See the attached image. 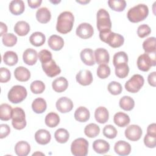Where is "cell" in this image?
Masks as SVG:
<instances>
[{"label": "cell", "instance_id": "cell-49", "mask_svg": "<svg viewBox=\"0 0 156 156\" xmlns=\"http://www.w3.org/2000/svg\"><path fill=\"white\" fill-rule=\"evenodd\" d=\"M144 143L149 148H154L156 146V135L147 133L144 138Z\"/></svg>", "mask_w": 156, "mask_h": 156}, {"label": "cell", "instance_id": "cell-46", "mask_svg": "<svg viewBox=\"0 0 156 156\" xmlns=\"http://www.w3.org/2000/svg\"><path fill=\"white\" fill-rule=\"evenodd\" d=\"M107 88L108 91L113 95H118L121 94L122 91V88L121 83L116 81H112L109 83Z\"/></svg>", "mask_w": 156, "mask_h": 156}, {"label": "cell", "instance_id": "cell-38", "mask_svg": "<svg viewBox=\"0 0 156 156\" xmlns=\"http://www.w3.org/2000/svg\"><path fill=\"white\" fill-rule=\"evenodd\" d=\"M54 137L58 143H65L69 138V133L66 129L60 128L55 132Z\"/></svg>", "mask_w": 156, "mask_h": 156}, {"label": "cell", "instance_id": "cell-45", "mask_svg": "<svg viewBox=\"0 0 156 156\" xmlns=\"http://www.w3.org/2000/svg\"><path fill=\"white\" fill-rule=\"evenodd\" d=\"M110 74V68L106 64L99 65L97 69V75L102 79H106Z\"/></svg>", "mask_w": 156, "mask_h": 156}, {"label": "cell", "instance_id": "cell-37", "mask_svg": "<svg viewBox=\"0 0 156 156\" xmlns=\"http://www.w3.org/2000/svg\"><path fill=\"white\" fill-rule=\"evenodd\" d=\"M44 122L46 125L49 127L53 128L59 124L60 117L57 113L54 112H50L46 116Z\"/></svg>", "mask_w": 156, "mask_h": 156}, {"label": "cell", "instance_id": "cell-12", "mask_svg": "<svg viewBox=\"0 0 156 156\" xmlns=\"http://www.w3.org/2000/svg\"><path fill=\"white\" fill-rule=\"evenodd\" d=\"M76 33L80 38L88 39L93 36L94 34V29L92 26L89 23H83L77 26Z\"/></svg>", "mask_w": 156, "mask_h": 156}, {"label": "cell", "instance_id": "cell-51", "mask_svg": "<svg viewBox=\"0 0 156 156\" xmlns=\"http://www.w3.org/2000/svg\"><path fill=\"white\" fill-rule=\"evenodd\" d=\"M11 77V74L10 71L4 67H1L0 68V82L1 83L7 82Z\"/></svg>", "mask_w": 156, "mask_h": 156}, {"label": "cell", "instance_id": "cell-36", "mask_svg": "<svg viewBox=\"0 0 156 156\" xmlns=\"http://www.w3.org/2000/svg\"><path fill=\"white\" fill-rule=\"evenodd\" d=\"M3 61L7 65L13 66L16 65L18 61V57L16 52L9 51L5 52L3 55Z\"/></svg>", "mask_w": 156, "mask_h": 156}, {"label": "cell", "instance_id": "cell-39", "mask_svg": "<svg viewBox=\"0 0 156 156\" xmlns=\"http://www.w3.org/2000/svg\"><path fill=\"white\" fill-rule=\"evenodd\" d=\"M99 132V127L94 123H90L88 124L84 129L85 134L89 138H94L97 136Z\"/></svg>", "mask_w": 156, "mask_h": 156}, {"label": "cell", "instance_id": "cell-8", "mask_svg": "<svg viewBox=\"0 0 156 156\" xmlns=\"http://www.w3.org/2000/svg\"><path fill=\"white\" fill-rule=\"evenodd\" d=\"M96 25L99 31L105 29H110L112 22L108 12L104 9H100L96 15Z\"/></svg>", "mask_w": 156, "mask_h": 156}, {"label": "cell", "instance_id": "cell-41", "mask_svg": "<svg viewBox=\"0 0 156 156\" xmlns=\"http://www.w3.org/2000/svg\"><path fill=\"white\" fill-rule=\"evenodd\" d=\"M108 4L113 10L122 12L126 8V2L124 0H109Z\"/></svg>", "mask_w": 156, "mask_h": 156}, {"label": "cell", "instance_id": "cell-52", "mask_svg": "<svg viewBox=\"0 0 156 156\" xmlns=\"http://www.w3.org/2000/svg\"><path fill=\"white\" fill-rule=\"evenodd\" d=\"M10 132V127L6 124H1L0 125V138H4L9 135Z\"/></svg>", "mask_w": 156, "mask_h": 156}, {"label": "cell", "instance_id": "cell-6", "mask_svg": "<svg viewBox=\"0 0 156 156\" xmlns=\"http://www.w3.org/2000/svg\"><path fill=\"white\" fill-rule=\"evenodd\" d=\"M12 124L17 130L23 129L26 126V115L23 108L15 107L12 110Z\"/></svg>", "mask_w": 156, "mask_h": 156}, {"label": "cell", "instance_id": "cell-31", "mask_svg": "<svg viewBox=\"0 0 156 156\" xmlns=\"http://www.w3.org/2000/svg\"><path fill=\"white\" fill-rule=\"evenodd\" d=\"M47 107L46 101L41 98H38L34 100L32 104V108L33 111L38 114L43 113Z\"/></svg>", "mask_w": 156, "mask_h": 156}, {"label": "cell", "instance_id": "cell-19", "mask_svg": "<svg viewBox=\"0 0 156 156\" xmlns=\"http://www.w3.org/2000/svg\"><path fill=\"white\" fill-rule=\"evenodd\" d=\"M51 139V133L46 129H40L35 133V140L36 142L40 144H47L49 143Z\"/></svg>", "mask_w": 156, "mask_h": 156}, {"label": "cell", "instance_id": "cell-30", "mask_svg": "<svg viewBox=\"0 0 156 156\" xmlns=\"http://www.w3.org/2000/svg\"><path fill=\"white\" fill-rule=\"evenodd\" d=\"M14 31L19 36H25L30 31V26L24 21H18L15 24Z\"/></svg>", "mask_w": 156, "mask_h": 156}, {"label": "cell", "instance_id": "cell-44", "mask_svg": "<svg viewBox=\"0 0 156 156\" xmlns=\"http://www.w3.org/2000/svg\"><path fill=\"white\" fill-rule=\"evenodd\" d=\"M30 89L34 94H40L44 91L45 89V85L41 80H35L31 83Z\"/></svg>", "mask_w": 156, "mask_h": 156}, {"label": "cell", "instance_id": "cell-1", "mask_svg": "<svg viewBox=\"0 0 156 156\" xmlns=\"http://www.w3.org/2000/svg\"><path fill=\"white\" fill-rule=\"evenodd\" d=\"M74 17L69 11L62 12L57 18L56 30L60 34H66L69 32L73 27Z\"/></svg>", "mask_w": 156, "mask_h": 156}, {"label": "cell", "instance_id": "cell-34", "mask_svg": "<svg viewBox=\"0 0 156 156\" xmlns=\"http://www.w3.org/2000/svg\"><path fill=\"white\" fill-rule=\"evenodd\" d=\"M119 105L124 110L130 111L135 106V101L131 97L129 96H124L120 99Z\"/></svg>", "mask_w": 156, "mask_h": 156}, {"label": "cell", "instance_id": "cell-24", "mask_svg": "<svg viewBox=\"0 0 156 156\" xmlns=\"http://www.w3.org/2000/svg\"><path fill=\"white\" fill-rule=\"evenodd\" d=\"M53 90L57 93H62L65 91L68 87V82L67 79L64 77H59L52 83Z\"/></svg>", "mask_w": 156, "mask_h": 156}, {"label": "cell", "instance_id": "cell-15", "mask_svg": "<svg viewBox=\"0 0 156 156\" xmlns=\"http://www.w3.org/2000/svg\"><path fill=\"white\" fill-rule=\"evenodd\" d=\"M114 151L119 155H127L131 152V146L129 143L125 141L119 140L115 143Z\"/></svg>", "mask_w": 156, "mask_h": 156}, {"label": "cell", "instance_id": "cell-23", "mask_svg": "<svg viewBox=\"0 0 156 156\" xmlns=\"http://www.w3.org/2000/svg\"><path fill=\"white\" fill-rule=\"evenodd\" d=\"M14 76L18 81L26 82L30 79V73L27 68L24 66H18L14 71Z\"/></svg>", "mask_w": 156, "mask_h": 156}, {"label": "cell", "instance_id": "cell-11", "mask_svg": "<svg viewBox=\"0 0 156 156\" xmlns=\"http://www.w3.org/2000/svg\"><path fill=\"white\" fill-rule=\"evenodd\" d=\"M141 128L136 124H132L129 126L125 130L124 134L126 137L132 141H138L140 139L142 135Z\"/></svg>", "mask_w": 156, "mask_h": 156}, {"label": "cell", "instance_id": "cell-50", "mask_svg": "<svg viewBox=\"0 0 156 156\" xmlns=\"http://www.w3.org/2000/svg\"><path fill=\"white\" fill-rule=\"evenodd\" d=\"M39 60L41 63H45L51 59L52 57V53L46 49H43L40 51L38 54Z\"/></svg>", "mask_w": 156, "mask_h": 156}, {"label": "cell", "instance_id": "cell-4", "mask_svg": "<svg viewBox=\"0 0 156 156\" xmlns=\"http://www.w3.org/2000/svg\"><path fill=\"white\" fill-rule=\"evenodd\" d=\"M27 95V92L23 86L15 85L11 88L8 93L9 101L13 104H18L24 101Z\"/></svg>", "mask_w": 156, "mask_h": 156}, {"label": "cell", "instance_id": "cell-57", "mask_svg": "<svg viewBox=\"0 0 156 156\" xmlns=\"http://www.w3.org/2000/svg\"><path fill=\"white\" fill-rule=\"evenodd\" d=\"M78 3H80V4H86L87 3H88L90 2V1H76Z\"/></svg>", "mask_w": 156, "mask_h": 156}, {"label": "cell", "instance_id": "cell-47", "mask_svg": "<svg viewBox=\"0 0 156 156\" xmlns=\"http://www.w3.org/2000/svg\"><path fill=\"white\" fill-rule=\"evenodd\" d=\"M117 133V130L112 125H107L103 129V135L109 139L115 138L116 136Z\"/></svg>", "mask_w": 156, "mask_h": 156}, {"label": "cell", "instance_id": "cell-22", "mask_svg": "<svg viewBox=\"0 0 156 156\" xmlns=\"http://www.w3.org/2000/svg\"><path fill=\"white\" fill-rule=\"evenodd\" d=\"M9 8L13 15H20L24 11V3L22 0H13L10 2Z\"/></svg>", "mask_w": 156, "mask_h": 156}, {"label": "cell", "instance_id": "cell-17", "mask_svg": "<svg viewBox=\"0 0 156 156\" xmlns=\"http://www.w3.org/2000/svg\"><path fill=\"white\" fill-rule=\"evenodd\" d=\"M23 59L24 62L28 65H34L38 60L37 52L32 48L27 49L23 54Z\"/></svg>", "mask_w": 156, "mask_h": 156}, {"label": "cell", "instance_id": "cell-13", "mask_svg": "<svg viewBox=\"0 0 156 156\" xmlns=\"http://www.w3.org/2000/svg\"><path fill=\"white\" fill-rule=\"evenodd\" d=\"M55 105L58 112L62 113H66L72 110L73 102L67 97H62L57 101Z\"/></svg>", "mask_w": 156, "mask_h": 156}, {"label": "cell", "instance_id": "cell-10", "mask_svg": "<svg viewBox=\"0 0 156 156\" xmlns=\"http://www.w3.org/2000/svg\"><path fill=\"white\" fill-rule=\"evenodd\" d=\"M41 66L45 74L50 77H55L61 73L60 67L52 59L41 63Z\"/></svg>", "mask_w": 156, "mask_h": 156}, {"label": "cell", "instance_id": "cell-26", "mask_svg": "<svg viewBox=\"0 0 156 156\" xmlns=\"http://www.w3.org/2000/svg\"><path fill=\"white\" fill-rule=\"evenodd\" d=\"M51 18L50 10L46 7H41L37 10L36 12V18L37 21L42 24L48 23Z\"/></svg>", "mask_w": 156, "mask_h": 156}, {"label": "cell", "instance_id": "cell-48", "mask_svg": "<svg viewBox=\"0 0 156 156\" xmlns=\"http://www.w3.org/2000/svg\"><path fill=\"white\" fill-rule=\"evenodd\" d=\"M151 32V27L145 24H141L138 26L137 29V34L140 38H144L148 36Z\"/></svg>", "mask_w": 156, "mask_h": 156}, {"label": "cell", "instance_id": "cell-55", "mask_svg": "<svg viewBox=\"0 0 156 156\" xmlns=\"http://www.w3.org/2000/svg\"><path fill=\"white\" fill-rule=\"evenodd\" d=\"M147 133L156 135V124L152 123L149 124L147 128Z\"/></svg>", "mask_w": 156, "mask_h": 156}, {"label": "cell", "instance_id": "cell-40", "mask_svg": "<svg viewBox=\"0 0 156 156\" xmlns=\"http://www.w3.org/2000/svg\"><path fill=\"white\" fill-rule=\"evenodd\" d=\"M115 67V74L120 79H123L128 76L129 72V67L127 63H121L117 65Z\"/></svg>", "mask_w": 156, "mask_h": 156}, {"label": "cell", "instance_id": "cell-33", "mask_svg": "<svg viewBox=\"0 0 156 156\" xmlns=\"http://www.w3.org/2000/svg\"><path fill=\"white\" fill-rule=\"evenodd\" d=\"M156 38L154 37H149L146 39L143 43V48L145 53L152 54L156 52Z\"/></svg>", "mask_w": 156, "mask_h": 156}, {"label": "cell", "instance_id": "cell-53", "mask_svg": "<svg viewBox=\"0 0 156 156\" xmlns=\"http://www.w3.org/2000/svg\"><path fill=\"white\" fill-rule=\"evenodd\" d=\"M156 72L154 71L150 73L147 77V81L150 85L155 87L156 85Z\"/></svg>", "mask_w": 156, "mask_h": 156}, {"label": "cell", "instance_id": "cell-32", "mask_svg": "<svg viewBox=\"0 0 156 156\" xmlns=\"http://www.w3.org/2000/svg\"><path fill=\"white\" fill-rule=\"evenodd\" d=\"M29 41L34 46H41L45 43L46 37L42 32H35L30 36Z\"/></svg>", "mask_w": 156, "mask_h": 156}, {"label": "cell", "instance_id": "cell-56", "mask_svg": "<svg viewBox=\"0 0 156 156\" xmlns=\"http://www.w3.org/2000/svg\"><path fill=\"white\" fill-rule=\"evenodd\" d=\"M0 36H3L7 34V26L6 24L2 22L0 23Z\"/></svg>", "mask_w": 156, "mask_h": 156}, {"label": "cell", "instance_id": "cell-2", "mask_svg": "<svg viewBox=\"0 0 156 156\" xmlns=\"http://www.w3.org/2000/svg\"><path fill=\"white\" fill-rule=\"evenodd\" d=\"M99 38L101 41L107 43L110 46L113 48L121 46L124 42L123 36L112 32L110 29L99 31Z\"/></svg>", "mask_w": 156, "mask_h": 156}, {"label": "cell", "instance_id": "cell-43", "mask_svg": "<svg viewBox=\"0 0 156 156\" xmlns=\"http://www.w3.org/2000/svg\"><path fill=\"white\" fill-rule=\"evenodd\" d=\"M2 41L4 45L5 46L12 47L16 44L17 42V37L12 33H9L2 36Z\"/></svg>", "mask_w": 156, "mask_h": 156}, {"label": "cell", "instance_id": "cell-35", "mask_svg": "<svg viewBox=\"0 0 156 156\" xmlns=\"http://www.w3.org/2000/svg\"><path fill=\"white\" fill-rule=\"evenodd\" d=\"M12 107L7 104H2L0 105V119L2 121H9L12 118Z\"/></svg>", "mask_w": 156, "mask_h": 156}, {"label": "cell", "instance_id": "cell-28", "mask_svg": "<svg viewBox=\"0 0 156 156\" xmlns=\"http://www.w3.org/2000/svg\"><path fill=\"white\" fill-rule=\"evenodd\" d=\"M130 118L128 115L123 112H117L113 117V121L115 124L120 127H124L130 123Z\"/></svg>", "mask_w": 156, "mask_h": 156}, {"label": "cell", "instance_id": "cell-58", "mask_svg": "<svg viewBox=\"0 0 156 156\" xmlns=\"http://www.w3.org/2000/svg\"><path fill=\"white\" fill-rule=\"evenodd\" d=\"M50 2H52V3H54V4H57V3H59L60 2V1H51Z\"/></svg>", "mask_w": 156, "mask_h": 156}, {"label": "cell", "instance_id": "cell-5", "mask_svg": "<svg viewBox=\"0 0 156 156\" xmlns=\"http://www.w3.org/2000/svg\"><path fill=\"white\" fill-rule=\"evenodd\" d=\"M88 142L83 138L74 140L71 145V151L74 156H85L88 154Z\"/></svg>", "mask_w": 156, "mask_h": 156}, {"label": "cell", "instance_id": "cell-25", "mask_svg": "<svg viewBox=\"0 0 156 156\" xmlns=\"http://www.w3.org/2000/svg\"><path fill=\"white\" fill-rule=\"evenodd\" d=\"M94 118L97 122L104 124L108 120L109 113L108 110L104 107H98L94 112Z\"/></svg>", "mask_w": 156, "mask_h": 156}, {"label": "cell", "instance_id": "cell-54", "mask_svg": "<svg viewBox=\"0 0 156 156\" xmlns=\"http://www.w3.org/2000/svg\"><path fill=\"white\" fill-rule=\"evenodd\" d=\"M41 2H42L41 0H34V1L28 0L27 1L29 6L32 9H36L38 7L41 5Z\"/></svg>", "mask_w": 156, "mask_h": 156}, {"label": "cell", "instance_id": "cell-9", "mask_svg": "<svg viewBox=\"0 0 156 156\" xmlns=\"http://www.w3.org/2000/svg\"><path fill=\"white\" fill-rule=\"evenodd\" d=\"M144 79L143 77L138 74H134L125 83L126 90L130 93H137L143 86Z\"/></svg>", "mask_w": 156, "mask_h": 156}, {"label": "cell", "instance_id": "cell-20", "mask_svg": "<svg viewBox=\"0 0 156 156\" xmlns=\"http://www.w3.org/2000/svg\"><path fill=\"white\" fill-rule=\"evenodd\" d=\"M49 48L55 51H60L64 46L63 39L57 35H52L50 36L48 41Z\"/></svg>", "mask_w": 156, "mask_h": 156}, {"label": "cell", "instance_id": "cell-18", "mask_svg": "<svg viewBox=\"0 0 156 156\" xmlns=\"http://www.w3.org/2000/svg\"><path fill=\"white\" fill-rule=\"evenodd\" d=\"M80 57L82 62L88 66H93L95 64L94 52L90 48L83 49L80 54Z\"/></svg>", "mask_w": 156, "mask_h": 156}, {"label": "cell", "instance_id": "cell-29", "mask_svg": "<svg viewBox=\"0 0 156 156\" xmlns=\"http://www.w3.org/2000/svg\"><path fill=\"white\" fill-rule=\"evenodd\" d=\"M30 151L29 144L25 141H18L15 146V152L18 156H26Z\"/></svg>", "mask_w": 156, "mask_h": 156}, {"label": "cell", "instance_id": "cell-27", "mask_svg": "<svg viewBox=\"0 0 156 156\" xmlns=\"http://www.w3.org/2000/svg\"><path fill=\"white\" fill-rule=\"evenodd\" d=\"M90 116V113L88 108L80 106L78 107L74 112V118L76 121L81 122L87 121Z\"/></svg>", "mask_w": 156, "mask_h": 156}, {"label": "cell", "instance_id": "cell-3", "mask_svg": "<svg viewBox=\"0 0 156 156\" xmlns=\"http://www.w3.org/2000/svg\"><path fill=\"white\" fill-rule=\"evenodd\" d=\"M148 14V7L144 4H140L130 8L127 13V16L130 22L135 23L145 20Z\"/></svg>", "mask_w": 156, "mask_h": 156}, {"label": "cell", "instance_id": "cell-42", "mask_svg": "<svg viewBox=\"0 0 156 156\" xmlns=\"http://www.w3.org/2000/svg\"><path fill=\"white\" fill-rule=\"evenodd\" d=\"M128 56L127 54L124 51H119L115 54L113 58V63L115 66L121 63H127Z\"/></svg>", "mask_w": 156, "mask_h": 156}, {"label": "cell", "instance_id": "cell-16", "mask_svg": "<svg viewBox=\"0 0 156 156\" xmlns=\"http://www.w3.org/2000/svg\"><path fill=\"white\" fill-rule=\"evenodd\" d=\"M94 59L98 64H106L109 62L110 55L108 51L104 48H98L94 52Z\"/></svg>", "mask_w": 156, "mask_h": 156}, {"label": "cell", "instance_id": "cell-21", "mask_svg": "<svg viewBox=\"0 0 156 156\" xmlns=\"http://www.w3.org/2000/svg\"><path fill=\"white\" fill-rule=\"evenodd\" d=\"M93 148L96 153L104 154L108 152L110 150V144L104 140L98 139L93 142Z\"/></svg>", "mask_w": 156, "mask_h": 156}, {"label": "cell", "instance_id": "cell-14", "mask_svg": "<svg viewBox=\"0 0 156 156\" xmlns=\"http://www.w3.org/2000/svg\"><path fill=\"white\" fill-rule=\"evenodd\" d=\"M76 81L81 85L87 86L90 85L93 82V76L90 71L82 69L76 74Z\"/></svg>", "mask_w": 156, "mask_h": 156}, {"label": "cell", "instance_id": "cell-7", "mask_svg": "<svg viewBox=\"0 0 156 156\" xmlns=\"http://www.w3.org/2000/svg\"><path fill=\"white\" fill-rule=\"evenodd\" d=\"M138 68L142 71H148L151 66H154L156 65L155 60V53L153 54L150 57L149 54H143L140 55L136 62Z\"/></svg>", "mask_w": 156, "mask_h": 156}]
</instances>
